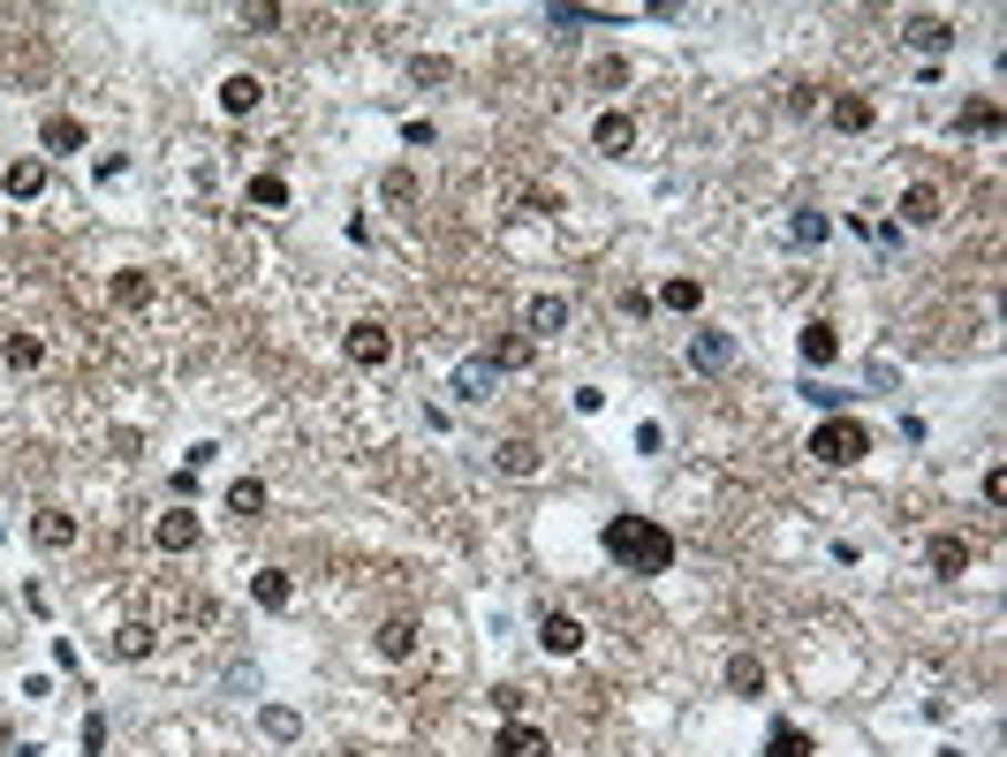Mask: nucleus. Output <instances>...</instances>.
<instances>
[{
  "label": "nucleus",
  "mask_w": 1007,
  "mask_h": 757,
  "mask_svg": "<svg viewBox=\"0 0 1007 757\" xmlns=\"http://www.w3.org/2000/svg\"><path fill=\"white\" fill-rule=\"evenodd\" d=\"M598 546H606V561H614L622 576H667L674 568V531L652 523V515H606Z\"/></svg>",
  "instance_id": "1"
},
{
  "label": "nucleus",
  "mask_w": 1007,
  "mask_h": 757,
  "mask_svg": "<svg viewBox=\"0 0 1007 757\" xmlns=\"http://www.w3.org/2000/svg\"><path fill=\"white\" fill-rule=\"evenodd\" d=\"M810 455L826 470H856L864 455H872V432L856 417H818V432H810Z\"/></svg>",
  "instance_id": "2"
},
{
  "label": "nucleus",
  "mask_w": 1007,
  "mask_h": 757,
  "mask_svg": "<svg viewBox=\"0 0 1007 757\" xmlns=\"http://www.w3.org/2000/svg\"><path fill=\"white\" fill-rule=\"evenodd\" d=\"M341 349H349V364H364V372H379V364H386V356H394V334H386V326H379V319H356V326H349V341H341Z\"/></svg>",
  "instance_id": "3"
},
{
  "label": "nucleus",
  "mask_w": 1007,
  "mask_h": 757,
  "mask_svg": "<svg viewBox=\"0 0 1007 757\" xmlns=\"http://www.w3.org/2000/svg\"><path fill=\"white\" fill-rule=\"evenodd\" d=\"M31 546L39 553L77 546V515H69V507H39V515H31Z\"/></svg>",
  "instance_id": "4"
},
{
  "label": "nucleus",
  "mask_w": 1007,
  "mask_h": 757,
  "mask_svg": "<svg viewBox=\"0 0 1007 757\" xmlns=\"http://www.w3.org/2000/svg\"><path fill=\"white\" fill-rule=\"evenodd\" d=\"M493 757H546V727H531V719H501Z\"/></svg>",
  "instance_id": "5"
},
{
  "label": "nucleus",
  "mask_w": 1007,
  "mask_h": 757,
  "mask_svg": "<svg viewBox=\"0 0 1007 757\" xmlns=\"http://www.w3.org/2000/svg\"><path fill=\"white\" fill-rule=\"evenodd\" d=\"M372 644H379V659H394V667H402V659L417 652V622H410V614H386V622L372 629Z\"/></svg>",
  "instance_id": "6"
},
{
  "label": "nucleus",
  "mask_w": 1007,
  "mask_h": 757,
  "mask_svg": "<svg viewBox=\"0 0 1007 757\" xmlns=\"http://www.w3.org/2000/svg\"><path fill=\"white\" fill-rule=\"evenodd\" d=\"M538 644H546L553 659H576V652H584V622H576V614H546V622H538Z\"/></svg>",
  "instance_id": "7"
},
{
  "label": "nucleus",
  "mask_w": 1007,
  "mask_h": 757,
  "mask_svg": "<svg viewBox=\"0 0 1007 757\" xmlns=\"http://www.w3.org/2000/svg\"><path fill=\"white\" fill-rule=\"evenodd\" d=\"M568 326V295H531L523 303V334L538 341V334H561Z\"/></svg>",
  "instance_id": "8"
},
{
  "label": "nucleus",
  "mask_w": 1007,
  "mask_h": 757,
  "mask_svg": "<svg viewBox=\"0 0 1007 757\" xmlns=\"http://www.w3.org/2000/svg\"><path fill=\"white\" fill-rule=\"evenodd\" d=\"M826 235H834V220H826L818 205H796V212H788V243H796V251H826Z\"/></svg>",
  "instance_id": "9"
},
{
  "label": "nucleus",
  "mask_w": 1007,
  "mask_h": 757,
  "mask_svg": "<svg viewBox=\"0 0 1007 757\" xmlns=\"http://www.w3.org/2000/svg\"><path fill=\"white\" fill-rule=\"evenodd\" d=\"M591 144H598L606 160H622V152H636V122L630 114H598V122H591Z\"/></svg>",
  "instance_id": "10"
},
{
  "label": "nucleus",
  "mask_w": 1007,
  "mask_h": 757,
  "mask_svg": "<svg viewBox=\"0 0 1007 757\" xmlns=\"http://www.w3.org/2000/svg\"><path fill=\"white\" fill-rule=\"evenodd\" d=\"M107 652L137 667V659H152V652H160V636H152V622H122V629L107 636Z\"/></svg>",
  "instance_id": "11"
},
{
  "label": "nucleus",
  "mask_w": 1007,
  "mask_h": 757,
  "mask_svg": "<svg viewBox=\"0 0 1007 757\" xmlns=\"http://www.w3.org/2000/svg\"><path fill=\"white\" fill-rule=\"evenodd\" d=\"M152 538H160L168 553H190L198 538H205V523H198L190 507H174V515H160V531H152Z\"/></svg>",
  "instance_id": "12"
},
{
  "label": "nucleus",
  "mask_w": 1007,
  "mask_h": 757,
  "mask_svg": "<svg viewBox=\"0 0 1007 757\" xmlns=\"http://www.w3.org/2000/svg\"><path fill=\"white\" fill-rule=\"evenodd\" d=\"M251 598L265 606V614H289V598H295L289 568H258V576H251Z\"/></svg>",
  "instance_id": "13"
},
{
  "label": "nucleus",
  "mask_w": 1007,
  "mask_h": 757,
  "mask_svg": "<svg viewBox=\"0 0 1007 757\" xmlns=\"http://www.w3.org/2000/svg\"><path fill=\"white\" fill-rule=\"evenodd\" d=\"M265 501H273V493H265V477H235V485H228V515H235V523H258V515H265Z\"/></svg>",
  "instance_id": "14"
},
{
  "label": "nucleus",
  "mask_w": 1007,
  "mask_h": 757,
  "mask_svg": "<svg viewBox=\"0 0 1007 757\" xmlns=\"http://www.w3.org/2000/svg\"><path fill=\"white\" fill-rule=\"evenodd\" d=\"M39 144H46V152H84V122H77V114H46Z\"/></svg>",
  "instance_id": "15"
},
{
  "label": "nucleus",
  "mask_w": 1007,
  "mask_h": 757,
  "mask_svg": "<svg viewBox=\"0 0 1007 757\" xmlns=\"http://www.w3.org/2000/svg\"><path fill=\"white\" fill-rule=\"evenodd\" d=\"M909 46H924V53L939 61V53L955 46V23H947V16H909Z\"/></svg>",
  "instance_id": "16"
},
{
  "label": "nucleus",
  "mask_w": 1007,
  "mask_h": 757,
  "mask_svg": "<svg viewBox=\"0 0 1007 757\" xmlns=\"http://www.w3.org/2000/svg\"><path fill=\"white\" fill-rule=\"evenodd\" d=\"M689 364H697V372H727V364H735V341L727 334H689Z\"/></svg>",
  "instance_id": "17"
},
{
  "label": "nucleus",
  "mask_w": 1007,
  "mask_h": 757,
  "mask_svg": "<svg viewBox=\"0 0 1007 757\" xmlns=\"http://www.w3.org/2000/svg\"><path fill=\"white\" fill-rule=\"evenodd\" d=\"M493 378H501V372H493L485 356H462V364H455V394H462V402H485V394H493Z\"/></svg>",
  "instance_id": "18"
},
{
  "label": "nucleus",
  "mask_w": 1007,
  "mask_h": 757,
  "mask_svg": "<svg viewBox=\"0 0 1007 757\" xmlns=\"http://www.w3.org/2000/svg\"><path fill=\"white\" fill-rule=\"evenodd\" d=\"M924 561H932V576H969V538H932Z\"/></svg>",
  "instance_id": "19"
},
{
  "label": "nucleus",
  "mask_w": 1007,
  "mask_h": 757,
  "mask_svg": "<svg viewBox=\"0 0 1007 757\" xmlns=\"http://www.w3.org/2000/svg\"><path fill=\"white\" fill-rule=\"evenodd\" d=\"M258 99H265V84H258V77H243V69H235V77H228V84H220V114H251Z\"/></svg>",
  "instance_id": "20"
},
{
  "label": "nucleus",
  "mask_w": 1007,
  "mask_h": 757,
  "mask_svg": "<svg viewBox=\"0 0 1007 757\" xmlns=\"http://www.w3.org/2000/svg\"><path fill=\"white\" fill-rule=\"evenodd\" d=\"M697 303H705V281H689V273H674L667 289H659V311H674V319H689Z\"/></svg>",
  "instance_id": "21"
},
{
  "label": "nucleus",
  "mask_w": 1007,
  "mask_h": 757,
  "mask_svg": "<svg viewBox=\"0 0 1007 757\" xmlns=\"http://www.w3.org/2000/svg\"><path fill=\"white\" fill-rule=\"evenodd\" d=\"M902 220H909V228H932V220H939V190H932V182H909V190H902Z\"/></svg>",
  "instance_id": "22"
},
{
  "label": "nucleus",
  "mask_w": 1007,
  "mask_h": 757,
  "mask_svg": "<svg viewBox=\"0 0 1007 757\" xmlns=\"http://www.w3.org/2000/svg\"><path fill=\"white\" fill-rule=\"evenodd\" d=\"M834 356H840V334L826 319H810V326H803V364H834Z\"/></svg>",
  "instance_id": "23"
},
{
  "label": "nucleus",
  "mask_w": 1007,
  "mask_h": 757,
  "mask_svg": "<svg viewBox=\"0 0 1007 757\" xmlns=\"http://www.w3.org/2000/svg\"><path fill=\"white\" fill-rule=\"evenodd\" d=\"M39 190H46V160H16V168H8V198H16V205H31Z\"/></svg>",
  "instance_id": "24"
},
{
  "label": "nucleus",
  "mask_w": 1007,
  "mask_h": 757,
  "mask_svg": "<svg viewBox=\"0 0 1007 757\" xmlns=\"http://www.w3.org/2000/svg\"><path fill=\"white\" fill-rule=\"evenodd\" d=\"M826 122L848 129V137H856V129H872V99H856V91H848V99H834V107H826Z\"/></svg>",
  "instance_id": "25"
},
{
  "label": "nucleus",
  "mask_w": 1007,
  "mask_h": 757,
  "mask_svg": "<svg viewBox=\"0 0 1007 757\" xmlns=\"http://www.w3.org/2000/svg\"><path fill=\"white\" fill-rule=\"evenodd\" d=\"M493 463H501L507 477H531V470H538V447H531V440H501V447H493Z\"/></svg>",
  "instance_id": "26"
},
{
  "label": "nucleus",
  "mask_w": 1007,
  "mask_h": 757,
  "mask_svg": "<svg viewBox=\"0 0 1007 757\" xmlns=\"http://www.w3.org/2000/svg\"><path fill=\"white\" fill-rule=\"evenodd\" d=\"M955 129H963V137H993V129H1000V107H993V99H969L963 114H955Z\"/></svg>",
  "instance_id": "27"
},
{
  "label": "nucleus",
  "mask_w": 1007,
  "mask_h": 757,
  "mask_svg": "<svg viewBox=\"0 0 1007 757\" xmlns=\"http://www.w3.org/2000/svg\"><path fill=\"white\" fill-rule=\"evenodd\" d=\"M727 689H743V697H757V689H765V659H751V652H735V659H727Z\"/></svg>",
  "instance_id": "28"
},
{
  "label": "nucleus",
  "mask_w": 1007,
  "mask_h": 757,
  "mask_svg": "<svg viewBox=\"0 0 1007 757\" xmlns=\"http://www.w3.org/2000/svg\"><path fill=\"white\" fill-rule=\"evenodd\" d=\"M765 757H810V735L788 727V719H773V735H765Z\"/></svg>",
  "instance_id": "29"
},
{
  "label": "nucleus",
  "mask_w": 1007,
  "mask_h": 757,
  "mask_svg": "<svg viewBox=\"0 0 1007 757\" xmlns=\"http://www.w3.org/2000/svg\"><path fill=\"white\" fill-rule=\"evenodd\" d=\"M39 364H46L39 334H8V372H39Z\"/></svg>",
  "instance_id": "30"
},
{
  "label": "nucleus",
  "mask_w": 1007,
  "mask_h": 757,
  "mask_svg": "<svg viewBox=\"0 0 1007 757\" xmlns=\"http://www.w3.org/2000/svg\"><path fill=\"white\" fill-rule=\"evenodd\" d=\"M485 364H493V372H523V364H531V334H507Z\"/></svg>",
  "instance_id": "31"
},
{
  "label": "nucleus",
  "mask_w": 1007,
  "mask_h": 757,
  "mask_svg": "<svg viewBox=\"0 0 1007 757\" xmlns=\"http://www.w3.org/2000/svg\"><path fill=\"white\" fill-rule=\"evenodd\" d=\"M258 727H265L273 743H295V735H303V719H295L289 705H265V713H258Z\"/></svg>",
  "instance_id": "32"
},
{
  "label": "nucleus",
  "mask_w": 1007,
  "mask_h": 757,
  "mask_svg": "<svg viewBox=\"0 0 1007 757\" xmlns=\"http://www.w3.org/2000/svg\"><path fill=\"white\" fill-rule=\"evenodd\" d=\"M251 205L281 212V205H289V182H281V174H251Z\"/></svg>",
  "instance_id": "33"
},
{
  "label": "nucleus",
  "mask_w": 1007,
  "mask_h": 757,
  "mask_svg": "<svg viewBox=\"0 0 1007 757\" xmlns=\"http://www.w3.org/2000/svg\"><path fill=\"white\" fill-rule=\"evenodd\" d=\"M114 303H122V311L152 303V281H144V273H114Z\"/></svg>",
  "instance_id": "34"
},
{
  "label": "nucleus",
  "mask_w": 1007,
  "mask_h": 757,
  "mask_svg": "<svg viewBox=\"0 0 1007 757\" xmlns=\"http://www.w3.org/2000/svg\"><path fill=\"white\" fill-rule=\"evenodd\" d=\"M591 84H598V91L630 84V61H614V53H606V61H598V69H591Z\"/></svg>",
  "instance_id": "35"
},
{
  "label": "nucleus",
  "mask_w": 1007,
  "mask_h": 757,
  "mask_svg": "<svg viewBox=\"0 0 1007 757\" xmlns=\"http://www.w3.org/2000/svg\"><path fill=\"white\" fill-rule=\"evenodd\" d=\"M243 23H251V31H281V8H273V0H251Z\"/></svg>",
  "instance_id": "36"
},
{
  "label": "nucleus",
  "mask_w": 1007,
  "mask_h": 757,
  "mask_svg": "<svg viewBox=\"0 0 1007 757\" xmlns=\"http://www.w3.org/2000/svg\"><path fill=\"white\" fill-rule=\"evenodd\" d=\"M493 713H501V719H523V689H515V682H501V689H493Z\"/></svg>",
  "instance_id": "37"
},
{
  "label": "nucleus",
  "mask_w": 1007,
  "mask_h": 757,
  "mask_svg": "<svg viewBox=\"0 0 1007 757\" xmlns=\"http://www.w3.org/2000/svg\"><path fill=\"white\" fill-rule=\"evenodd\" d=\"M402 144H410V152H432V122H402Z\"/></svg>",
  "instance_id": "38"
},
{
  "label": "nucleus",
  "mask_w": 1007,
  "mask_h": 757,
  "mask_svg": "<svg viewBox=\"0 0 1007 757\" xmlns=\"http://www.w3.org/2000/svg\"><path fill=\"white\" fill-rule=\"evenodd\" d=\"M932 757H963V750H955V743H947V750H932Z\"/></svg>",
  "instance_id": "39"
},
{
  "label": "nucleus",
  "mask_w": 1007,
  "mask_h": 757,
  "mask_svg": "<svg viewBox=\"0 0 1007 757\" xmlns=\"http://www.w3.org/2000/svg\"><path fill=\"white\" fill-rule=\"evenodd\" d=\"M341 757H364V750H341Z\"/></svg>",
  "instance_id": "40"
}]
</instances>
